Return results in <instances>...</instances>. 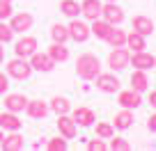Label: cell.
Here are the masks:
<instances>
[{
  "label": "cell",
  "instance_id": "1",
  "mask_svg": "<svg viewBox=\"0 0 156 151\" xmlns=\"http://www.w3.org/2000/svg\"><path fill=\"white\" fill-rule=\"evenodd\" d=\"M101 73V62H99V57L94 53H83V55H78L76 60V76L80 80H94Z\"/></svg>",
  "mask_w": 156,
  "mask_h": 151
},
{
  "label": "cell",
  "instance_id": "2",
  "mask_svg": "<svg viewBox=\"0 0 156 151\" xmlns=\"http://www.w3.org/2000/svg\"><path fill=\"white\" fill-rule=\"evenodd\" d=\"M7 76L14 80H28L32 76V67H30V60L25 57H14L7 62Z\"/></svg>",
  "mask_w": 156,
  "mask_h": 151
},
{
  "label": "cell",
  "instance_id": "3",
  "mask_svg": "<svg viewBox=\"0 0 156 151\" xmlns=\"http://www.w3.org/2000/svg\"><path fill=\"white\" fill-rule=\"evenodd\" d=\"M129 62H131V50H129L126 46L112 48L110 53H108V67H110L112 71H122V69H126Z\"/></svg>",
  "mask_w": 156,
  "mask_h": 151
},
{
  "label": "cell",
  "instance_id": "4",
  "mask_svg": "<svg viewBox=\"0 0 156 151\" xmlns=\"http://www.w3.org/2000/svg\"><path fill=\"white\" fill-rule=\"evenodd\" d=\"M67 28H69V39H73L76 44H85V41L92 37V32H90V25L85 23V21L71 19V23H69Z\"/></svg>",
  "mask_w": 156,
  "mask_h": 151
},
{
  "label": "cell",
  "instance_id": "5",
  "mask_svg": "<svg viewBox=\"0 0 156 151\" xmlns=\"http://www.w3.org/2000/svg\"><path fill=\"white\" fill-rule=\"evenodd\" d=\"M37 48H39L37 37H30V34H23V37H21V39L14 44V53H16V57H25V60H28Z\"/></svg>",
  "mask_w": 156,
  "mask_h": 151
},
{
  "label": "cell",
  "instance_id": "6",
  "mask_svg": "<svg viewBox=\"0 0 156 151\" xmlns=\"http://www.w3.org/2000/svg\"><path fill=\"white\" fill-rule=\"evenodd\" d=\"M94 80H97V89H99V92H103V94H115V92H119V85H122L115 73H99Z\"/></svg>",
  "mask_w": 156,
  "mask_h": 151
},
{
  "label": "cell",
  "instance_id": "7",
  "mask_svg": "<svg viewBox=\"0 0 156 151\" xmlns=\"http://www.w3.org/2000/svg\"><path fill=\"white\" fill-rule=\"evenodd\" d=\"M28 60H30L32 71H39V73H48V71H53V67H55V62L51 60V55L48 53H39V50H34Z\"/></svg>",
  "mask_w": 156,
  "mask_h": 151
},
{
  "label": "cell",
  "instance_id": "8",
  "mask_svg": "<svg viewBox=\"0 0 156 151\" xmlns=\"http://www.w3.org/2000/svg\"><path fill=\"white\" fill-rule=\"evenodd\" d=\"M101 19L108 21L110 25H119L124 21V9L117 2H103L101 7Z\"/></svg>",
  "mask_w": 156,
  "mask_h": 151
},
{
  "label": "cell",
  "instance_id": "9",
  "mask_svg": "<svg viewBox=\"0 0 156 151\" xmlns=\"http://www.w3.org/2000/svg\"><path fill=\"white\" fill-rule=\"evenodd\" d=\"M32 23H34V19H32V14H28V12H19V14H12L9 16V28L14 30V34L16 32H28L30 28H32Z\"/></svg>",
  "mask_w": 156,
  "mask_h": 151
},
{
  "label": "cell",
  "instance_id": "10",
  "mask_svg": "<svg viewBox=\"0 0 156 151\" xmlns=\"http://www.w3.org/2000/svg\"><path fill=\"white\" fill-rule=\"evenodd\" d=\"M117 103L122 108H126V110H136V108L142 105V96L136 89H124V92L117 94Z\"/></svg>",
  "mask_w": 156,
  "mask_h": 151
},
{
  "label": "cell",
  "instance_id": "11",
  "mask_svg": "<svg viewBox=\"0 0 156 151\" xmlns=\"http://www.w3.org/2000/svg\"><path fill=\"white\" fill-rule=\"evenodd\" d=\"M58 131L62 137H67V140H73V137L78 135V124L73 122L69 115H58Z\"/></svg>",
  "mask_w": 156,
  "mask_h": 151
},
{
  "label": "cell",
  "instance_id": "12",
  "mask_svg": "<svg viewBox=\"0 0 156 151\" xmlns=\"http://www.w3.org/2000/svg\"><path fill=\"white\" fill-rule=\"evenodd\" d=\"M136 69H142V71H149V69H154L156 64V57L151 53H147V50H136V53H131V62Z\"/></svg>",
  "mask_w": 156,
  "mask_h": 151
},
{
  "label": "cell",
  "instance_id": "13",
  "mask_svg": "<svg viewBox=\"0 0 156 151\" xmlns=\"http://www.w3.org/2000/svg\"><path fill=\"white\" fill-rule=\"evenodd\" d=\"M25 112H28V117H32V119H44L46 115L51 112V108H48V103L41 101V98H32V101L28 98Z\"/></svg>",
  "mask_w": 156,
  "mask_h": 151
},
{
  "label": "cell",
  "instance_id": "14",
  "mask_svg": "<svg viewBox=\"0 0 156 151\" xmlns=\"http://www.w3.org/2000/svg\"><path fill=\"white\" fill-rule=\"evenodd\" d=\"M101 7H103L101 0H83L80 2V14L87 21H97L101 19Z\"/></svg>",
  "mask_w": 156,
  "mask_h": 151
},
{
  "label": "cell",
  "instance_id": "15",
  "mask_svg": "<svg viewBox=\"0 0 156 151\" xmlns=\"http://www.w3.org/2000/svg\"><path fill=\"white\" fill-rule=\"evenodd\" d=\"M23 146H25V142H23V135L19 131H12L9 135H5L2 142H0V149L2 151H21Z\"/></svg>",
  "mask_w": 156,
  "mask_h": 151
},
{
  "label": "cell",
  "instance_id": "16",
  "mask_svg": "<svg viewBox=\"0 0 156 151\" xmlns=\"http://www.w3.org/2000/svg\"><path fill=\"white\" fill-rule=\"evenodd\" d=\"M71 119L78 124V126L87 128V126H92V124L97 122V115H94L92 108H76V110H73V117H71Z\"/></svg>",
  "mask_w": 156,
  "mask_h": 151
},
{
  "label": "cell",
  "instance_id": "17",
  "mask_svg": "<svg viewBox=\"0 0 156 151\" xmlns=\"http://www.w3.org/2000/svg\"><path fill=\"white\" fill-rule=\"evenodd\" d=\"M0 128H5V131H21L23 128V122L19 119V115L16 112H9V110H5V112H0Z\"/></svg>",
  "mask_w": 156,
  "mask_h": 151
},
{
  "label": "cell",
  "instance_id": "18",
  "mask_svg": "<svg viewBox=\"0 0 156 151\" xmlns=\"http://www.w3.org/2000/svg\"><path fill=\"white\" fill-rule=\"evenodd\" d=\"M25 105H28V96H23V94H5V110L9 112H23Z\"/></svg>",
  "mask_w": 156,
  "mask_h": 151
},
{
  "label": "cell",
  "instance_id": "19",
  "mask_svg": "<svg viewBox=\"0 0 156 151\" xmlns=\"http://www.w3.org/2000/svg\"><path fill=\"white\" fill-rule=\"evenodd\" d=\"M133 30L138 34H142V37H149L154 32V21L145 14H138V16H133Z\"/></svg>",
  "mask_w": 156,
  "mask_h": 151
},
{
  "label": "cell",
  "instance_id": "20",
  "mask_svg": "<svg viewBox=\"0 0 156 151\" xmlns=\"http://www.w3.org/2000/svg\"><path fill=\"white\" fill-rule=\"evenodd\" d=\"M131 89H136V92H140V94L149 89V76H147V71L136 69V71L131 73Z\"/></svg>",
  "mask_w": 156,
  "mask_h": 151
},
{
  "label": "cell",
  "instance_id": "21",
  "mask_svg": "<svg viewBox=\"0 0 156 151\" xmlns=\"http://www.w3.org/2000/svg\"><path fill=\"white\" fill-rule=\"evenodd\" d=\"M133 122H136V119H133V112L124 108L122 112H117V115H115V119H112V126H115L117 131H126V128L133 126Z\"/></svg>",
  "mask_w": 156,
  "mask_h": 151
},
{
  "label": "cell",
  "instance_id": "22",
  "mask_svg": "<svg viewBox=\"0 0 156 151\" xmlns=\"http://www.w3.org/2000/svg\"><path fill=\"white\" fill-rule=\"evenodd\" d=\"M46 53L51 55V60H53L55 64H60V62H67L69 60V48L64 44H58V41H53V44L48 46V50Z\"/></svg>",
  "mask_w": 156,
  "mask_h": 151
},
{
  "label": "cell",
  "instance_id": "23",
  "mask_svg": "<svg viewBox=\"0 0 156 151\" xmlns=\"http://www.w3.org/2000/svg\"><path fill=\"white\" fill-rule=\"evenodd\" d=\"M106 41L110 44V48H119V46H126V30L117 28V25H112V30L108 32Z\"/></svg>",
  "mask_w": 156,
  "mask_h": 151
},
{
  "label": "cell",
  "instance_id": "24",
  "mask_svg": "<svg viewBox=\"0 0 156 151\" xmlns=\"http://www.w3.org/2000/svg\"><path fill=\"white\" fill-rule=\"evenodd\" d=\"M112 30V25L108 23V21H103V19H97V21H92V25H90V32L97 37V39H103L106 41V37H108V32Z\"/></svg>",
  "mask_w": 156,
  "mask_h": 151
},
{
  "label": "cell",
  "instance_id": "25",
  "mask_svg": "<svg viewBox=\"0 0 156 151\" xmlns=\"http://www.w3.org/2000/svg\"><path fill=\"white\" fill-rule=\"evenodd\" d=\"M126 46L136 53V50H145L147 48V37H142V34H138L136 30L133 32H126Z\"/></svg>",
  "mask_w": 156,
  "mask_h": 151
},
{
  "label": "cell",
  "instance_id": "26",
  "mask_svg": "<svg viewBox=\"0 0 156 151\" xmlns=\"http://www.w3.org/2000/svg\"><path fill=\"white\" fill-rule=\"evenodd\" d=\"M48 108L55 112V115H69L71 103H69V98H64V96H53L51 103H48Z\"/></svg>",
  "mask_w": 156,
  "mask_h": 151
},
{
  "label": "cell",
  "instance_id": "27",
  "mask_svg": "<svg viewBox=\"0 0 156 151\" xmlns=\"http://www.w3.org/2000/svg\"><path fill=\"white\" fill-rule=\"evenodd\" d=\"M51 39L58 41V44H67L69 41V28L62 23H53L51 25Z\"/></svg>",
  "mask_w": 156,
  "mask_h": 151
},
{
  "label": "cell",
  "instance_id": "28",
  "mask_svg": "<svg viewBox=\"0 0 156 151\" xmlns=\"http://www.w3.org/2000/svg\"><path fill=\"white\" fill-rule=\"evenodd\" d=\"M60 12H62L64 16H69V19H78V14H80V2H76V0H62V2H60Z\"/></svg>",
  "mask_w": 156,
  "mask_h": 151
},
{
  "label": "cell",
  "instance_id": "29",
  "mask_svg": "<svg viewBox=\"0 0 156 151\" xmlns=\"http://www.w3.org/2000/svg\"><path fill=\"white\" fill-rule=\"evenodd\" d=\"M94 131H97V137H101V140H110V137L115 135V126L108 124V122H99Z\"/></svg>",
  "mask_w": 156,
  "mask_h": 151
},
{
  "label": "cell",
  "instance_id": "30",
  "mask_svg": "<svg viewBox=\"0 0 156 151\" xmlns=\"http://www.w3.org/2000/svg\"><path fill=\"white\" fill-rule=\"evenodd\" d=\"M67 137H62V135H58V137H51L48 142H46V149L48 151H64L67 149Z\"/></svg>",
  "mask_w": 156,
  "mask_h": 151
},
{
  "label": "cell",
  "instance_id": "31",
  "mask_svg": "<svg viewBox=\"0 0 156 151\" xmlns=\"http://www.w3.org/2000/svg\"><path fill=\"white\" fill-rule=\"evenodd\" d=\"M108 149H112V151H129V149H131V144H129L126 137H115V135H112Z\"/></svg>",
  "mask_w": 156,
  "mask_h": 151
},
{
  "label": "cell",
  "instance_id": "32",
  "mask_svg": "<svg viewBox=\"0 0 156 151\" xmlns=\"http://www.w3.org/2000/svg\"><path fill=\"white\" fill-rule=\"evenodd\" d=\"M12 39H14V30L9 28V23L0 21V41H2V44H9Z\"/></svg>",
  "mask_w": 156,
  "mask_h": 151
},
{
  "label": "cell",
  "instance_id": "33",
  "mask_svg": "<svg viewBox=\"0 0 156 151\" xmlns=\"http://www.w3.org/2000/svg\"><path fill=\"white\" fill-rule=\"evenodd\" d=\"M12 14H14V9H12V2H7V0H0V21H7Z\"/></svg>",
  "mask_w": 156,
  "mask_h": 151
},
{
  "label": "cell",
  "instance_id": "34",
  "mask_svg": "<svg viewBox=\"0 0 156 151\" xmlns=\"http://www.w3.org/2000/svg\"><path fill=\"white\" fill-rule=\"evenodd\" d=\"M87 149L90 151H106L108 144H106V140H101V137H94V140L87 142Z\"/></svg>",
  "mask_w": 156,
  "mask_h": 151
},
{
  "label": "cell",
  "instance_id": "35",
  "mask_svg": "<svg viewBox=\"0 0 156 151\" xmlns=\"http://www.w3.org/2000/svg\"><path fill=\"white\" fill-rule=\"evenodd\" d=\"M7 89H9V76L0 71V94H7Z\"/></svg>",
  "mask_w": 156,
  "mask_h": 151
},
{
  "label": "cell",
  "instance_id": "36",
  "mask_svg": "<svg viewBox=\"0 0 156 151\" xmlns=\"http://www.w3.org/2000/svg\"><path fill=\"white\" fill-rule=\"evenodd\" d=\"M147 128H149L151 133H156V112H154V115L149 117V122H147Z\"/></svg>",
  "mask_w": 156,
  "mask_h": 151
},
{
  "label": "cell",
  "instance_id": "37",
  "mask_svg": "<svg viewBox=\"0 0 156 151\" xmlns=\"http://www.w3.org/2000/svg\"><path fill=\"white\" fill-rule=\"evenodd\" d=\"M149 103H151V108H156V89L149 92Z\"/></svg>",
  "mask_w": 156,
  "mask_h": 151
},
{
  "label": "cell",
  "instance_id": "38",
  "mask_svg": "<svg viewBox=\"0 0 156 151\" xmlns=\"http://www.w3.org/2000/svg\"><path fill=\"white\" fill-rule=\"evenodd\" d=\"M5 62V44H2V41H0V64Z\"/></svg>",
  "mask_w": 156,
  "mask_h": 151
},
{
  "label": "cell",
  "instance_id": "39",
  "mask_svg": "<svg viewBox=\"0 0 156 151\" xmlns=\"http://www.w3.org/2000/svg\"><path fill=\"white\" fill-rule=\"evenodd\" d=\"M2 137H5V133H2V128H0V142H2Z\"/></svg>",
  "mask_w": 156,
  "mask_h": 151
},
{
  "label": "cell",
  "instance_id": "40",
  "mask_svg": "<svg viewBox=\"0 0 156 151\" xmlns=\"http://www.w3.org/2000/svg\"><path fill=\"white\" fill-rule=\"evenodd\" d=\"M106 2H117V0H106Z\"/></svg>",
  "mask_w": 156,
  "mask_h": 151
},
{
  "label": "cell",
  "instance_id": "41",
  "mask_svg": "<svg viewBox=\"0 0 156 151\" xmlns=\"http://www.w3.org/2000/svg\"><path fill=\"white\" fill-rule=\"evenodd\" d=\"M7 2H12V0H7Z\"/></svg>",
  "mask_w": 156,
  "mask_h": 151
},
{
  "label": "cell",
  "instance_id": "42",
  "mask_svg": "<svg viewBox=\"0 0 156 151\" xmlns=\"http://www.w3.org/2000/svg\"><path fill=\"white\" fill-rule=\"evenodd\" d=\"M154 67H156V64H154Z\"/></svg>",
  "mask_w": 156,
  "mask_h": 151
}]
</instances>
